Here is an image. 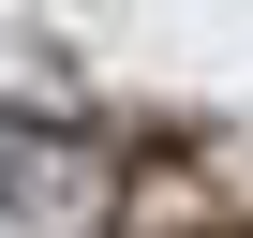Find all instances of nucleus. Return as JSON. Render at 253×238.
<instances>
[{
	"mask_svg": "<svg viewBox=\"0 0 253 238\" xmlns=\"http://www.w3.org/2000/svg\"><path fill=\"white\" fill-rule=\"evenodd\" d=\"M89 208H104V134H75V119H0V223L89 238Z\"/></svg>",
	"mask_w": 253,
	"mask_h": 238,
	"instance_id": "1",
	"label": "nucleus"
}]
</instances>
